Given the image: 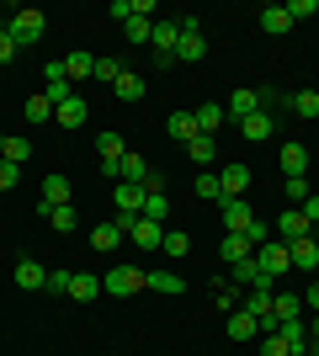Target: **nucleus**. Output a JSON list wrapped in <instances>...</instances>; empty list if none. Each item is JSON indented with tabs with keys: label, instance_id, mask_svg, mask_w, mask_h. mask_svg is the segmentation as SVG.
I'll list each match as a JSON object with an SVG mask.
<instances>
[{
	"label": "nucleus",
	"instance_id": "obj_25",
	"mask_svg": "<svg viewBox=\"0 0 319 356\" xmlns=\"http://www.w3.org/2000/svg\"><path fill=\"white\" fill-rule=\"evenodd\" d=\"M288 27H293L288 6H261V32H272V38H282Z\"/></svg>",
	"mask_w": 319,
	"mask_h": 356
},
{
	"label": "nucleus",
	"instance_id": "obj_38",
	"mask_svg": "<svg viewBox=\"0 0 319 356\" xmlns=\"http://www.w3.org/2000/svg\"><path fill=\"white\" fill-rule=\"evenodd\" d=\"M197 197H202V202H213V208L224 202V186H218V176H213V170H197Z\"/></svg>",
	"mask_w": 319,
	"mask_h": 356
},
{
	"label": "nucleus",
	"instance_id": "obj_7",
	"mask_svg": "<svg viewBox=\"0 0 319 356\" xmlns=\"http://www.w3.org/2000/svg\"><path fill=\"white\" fill-rule=\"evenodd\" d=\"M256 261L266 266V277H288V271H293V255H288L282 239H266V245L256 250Z\"/></svg>",
	"mask_w": 319,
	"mask_h": 356
},
{
	"label": "nucleus",
	"instance_id": "obj_31",
	"mask_svg": "<svg viewBox=\"0 0 319 356\" xmlns=\"http://www.w3.org/2000/svg\"><path fill=\"white\" fill-rule=\"evenodd\" d=\"M117 239H122V229H117V218H112V223H101V229H91V250L112 255V250H117Z\"/></svg>",
	"mask_w": 319,
	"mask_h": 356
},
{
	"label": "nucleus",
	"instance_id": "obj_26",
	"mask_svg": "<svg viewBox=\"0 0 319 356\" xmlns=\"http://www.w3.org/2000/svg\"><path fill=\"white\" fill-rule=\"evenodd\" d=\"M165 134L176 138V144H192V138H197V118H192V112H170Z\"/></svg>",
	"mask_w": 319,
	"mask_h": 356
},
{
	"label": "nucleus",
	"instance_id": "obj_53",
	"mask_svg": "<svg viewBox=\"0 0 319 356\" xmlns=\"http://www.w3.org/2000/svg\"><path fill=\"white\" fill-rule=\"evenodd\" d=\"M314 282H319V261H314Z\"/></svg>",
	"mask_w": 319,
	"mask_h": 356
},
{
	"label": "nucleus",
	"instance_id": "obj_8",
	"mask_svg": "<svg viewBox=\"0 0 319 356\" xmlns=\"http://www.w3.org/2000/svg\"><path fill=\"white\" fill-rule=\"evenodd\" d=\"M96 154H101V176L117 181V165H122V154H128V144H122L117 134H101L96 138Z\"/></svg>",
	"mask_w": 319,
	"mask_h": 356
},
{
	"label": "nucleus",
	"instance_id": "obj_22",
	"mask_svg": "<svg viewBox=\"0 0 319 356\" xmlns=\"http://www.w3.org/2000/svg\"><path fill=\"white\" fill-rule=\"evenodd\" d=\"M218 255H224V266H240V261H250V255H256V245H250L245 234H224Z\"/></svg>",
	"mask_w": 319,
	"mask_h": 356
},
{
	"label": "nucleus",
	"instance_id": "obj_13",
	"mask_svg": "<svg viewBox=\"0 0 319 356\" xmlns=\"http://www.w3.org/2000/svg\"><path fill=\"white\" fill-rule=\"evenodd\" d=\"M16 287H22V293H38V287H48V266H38L32 255H22V261H16Z\"/></svg>",
	"mask_w": 319,
	"mask_h": 356
},
{
	"label": "nucleus",
	"instance_id": "obj_39",
	"mask_svg": "<svg viewBox=\"0 0 319 356\" xmlns=\"http://www.w3.org/2000/svg\"><path fill=\"white\" fill-rule=\"evenodd\" d=\"M149 32H154L149 16H128V22H122V38H128V43H149Z\"/></svg>",
	"mask_w": 319,
	"mask_h": 356
},
{
	"label": "nucleus",
	"instance_id": "obj_14",
	"mask_svg": "<svg viewBox=\"0 0 319 356\" xmlns=\"http://www.w3.org/2000/svg\"><path fill=\"white\" fill-rule=\"evenodd\" d=\"M59 70H64V80H69V86H80V80H91V70H96V54H64L59 59Z\"/></svg>",
	"mask_w": 319,
	"mask_h": 356
},
{
	"label": "nucleus",
	"instance_id": "obj_10",
	"mask_svg": "<svg viewBox=\"0 0 319 356\" xmlns=\"http://www.w3.org/2000/svg\"><path fill=\"white\" fill-rule=\"evenodd\" d=\"M250 112H261V90H245V86H240V90H234V96L224 102V118L234 122V128H240V122L250 118Z\"/></svg>",
	"mask_w": 319,
	"mask_h": 356
},
{
	"label": "nucleus",
	"instance_id": "obj_34",
	"mask_svg": "<svg viewBox=\"0 0 319 356\" xmlns=\"http://www.w3.org/2000/svg\"><path fill=\"white\" fill-rule=\"evenodd\" d=\"M22 112H27L32 128H38V122H54V102H48L43 90H38V96H27V106H22Z\"/></svg>",
	"mask_w": 319,
	"mask_h": 356
},
{
	"label": "nucleus",
	"instance_id": "obj_45",
	"mask_svg": "<svg viewBox=\"0 0 319 356\" xmlns=\"http://www.w3.org/2000/svg\"><path fill=\"white\" fill-rule=\"evenodd\" d=\"M16 54H22V48H16V43H11V32L0 27V64H11V59H16Z\"/></svg>",
	"mask_w": 319,
	"mask_h": 356
},
{
	"label": "nucleus",
	"instance_id": "obj_16",
	"mask_svg": "<svg viewBox=\"0 0 319 356\" xmlns=\"http://www.w3.org/2000/svg\"><path fill=\"white\" fill-rule=\"evenodd\" d=\"M112 197H117V218H138V213H144V186L117 181V186H112Z\"/></svg>",
	"mask_w": 319,
	"mask_h": 356
},
{
	"label": "nucleus",
	"instance_id": "obj_24",
	"mask_svg": "<svg viewBox=\"0 0 319 356\" xmlns=\"http://www.w3.org/2000/svg\"><path fill=\"white\" fill-rule=\"evenodd\" d=\"M192 118H197V134H208V138H213V134H218V128L229 122V118H224V106H218V102H202L197 112H192Z\"/></svg>",
	"mask_w": 319,
	"mask_h": 356
},
{
	"label": "nucleus",
	"instance_id": "obj_6",
	"mask_svg": "<svg viewBox=\"0 0 319 356\" xmlns=\"http://www.w3.org/2000/svg\"><path fill=\"white\" fill-rule=\"evenodd\" d=\"M218 218H224L229 234H245V229L256 223V213H250V202H245V197H224V202H218Z\"/></svg>",
	"mask_w": 319,
	"mask_h": 356
},
{
	"label": "nucleus",
	"instance_id": "obj_27",
	"mask_svg": "<svg viewBox=\"0 0 319 356\" xmlns=\"http://www.w3.org/2000/svg\"><path fill=\"white\" fill-rule=\"evenodd\" d=\"M288 255H293V271H314L319 245H314V239H293V245H288Z\"/></svg>",
	"mask_w": 319,
	"mask_h": 356
},
{
	"label": "nucleus",
	"instance_id": "obj_30",
	"mask_svg": "<svg viewBox=\"0 0 319 356\" xmlns=\"http://www.w3.org/2000/svg\"><path fill=\"white\" fill-rule=\"evenodd\" d=\"M288 112H298V118L314 122L319 118V90H293V96H288Z\"/></svg>",
	"mask_w": 319,
	"mask_h": 356
},
{
	"label": "nucleus",
	"instance_id": "obj_1",
	"mask_svg": "<svg viewBox=\"0 0 319 356\" xmlns=\"http://www.w3.org/2000/svg\"><path fill=\"white\" fill-rule=\"evenodd\" d=\"M101 293H112V298L149 293V271L144 266H112V271H101Z\"/></svg>",
	"mask_w": 319,
	"mask_h": 356
},
{
	"label": "nucleus",
	"instance_id": "obj_12",
	"mask_svg": "<svg viewBox=\"0 0 319 356\" xmlns=\"http://www.w3.org/2000/svg\"><path fill=\"white\" fill-rule=\"evenodd\" d=\"M69 197H75V186H69V176H59V170H54V176H43V197H38L43 208H64Z\"/></svg>",
	"mask_w": 319,
	"mask_h": 356
},
{
	"label": "nucleus",
	"instance_id": "obj_44",
	"mask_svg": "<svg viewBox=\"0 0 319 356\" xmlns=\"http://www.w3.org/2000/svg\"><path fill=\"white\" fill-rule=\"evenodd\" d=\"M16 176H22V165L0 160V192H11V186H16Z\"/></svg>",
	"mask_w": 319,
	"mask_h": 356
},
{
	"label": "nucleus",
	"instance_id": "obj_29",
	"mask_svg": "<svg viewBox=\"0 0 319 356\" xmlns=\"http://www.w3.org/2000/svg\"><path fill=\"white\" fill-rule=\"evenodd\" d=\"M186 154H192V165H197V170H208V165L218 160V144H213L208 134H197L192 144H186Z\"/></svg>",
	"mask_w": 319,
	"mask_h": 356
},
{
	"label": "nucleus",
	"instance_id": "obj_48",
	"mask_svg": "<svg viewBox=\"0 0 319 356\" xmlns=\"http://www.w3.org/2000/svg\"><path fill=\"white\" fill-rule=\"evenodd\" d=\"M304 309H314V314H319V282H314V287L304 293Z\"/></svg>",
	"mask_w": 319,
	"mask_h": 356
},
{
	"label": "nucleus",
	"instance_id": "obj_17",
	"mask_svg": "<svg viewBox=\"0 0 319 356\" xmlns=\"http://www.w3.org/2000/svg\"><path fill=\"white\" fill-rule=\"evenodd\" d=\"M64 298H75V303L101 298V277H96V271H69V293H64Z\"/></svg>",
	"mask_w": 319,
	"mask_h": 356
},
{
	"label": "nucleus",
	"instance_id": "obj_52",
	"mask_svg": "<svg viewBox=\"0 0 319 356\" xmlns=\"http://www.w3.org/2000/svg\"><path fill=\"white\" fill-rule=\"evenodd\" d=\"M309 356H319V346H309Z\"/></svg>",
	"mask_w": 319,
	"mask_h": 356
},
{
	"label": "nucleus",
	"instance_id": "obj_5",
	"mask_svg": "<svg viewBox=\"0 0 319 356\" xmlns=\"http://www.w3.org/2000/svg\"><path fill=\"white\" fill-rule=\"evenodd\" d=\"M176 27H181V43H176V64H181V59H202V54H208V43H202L197 16H176Z\"/></svg>",
	"mask_w": 319,
	"mask_h": 356
},
{
	"label": "nucleus",
	"instance_id": "obj_21",
	"mask_svg": "<svg viewBox=\"0 0 319 356\" xmlns=\"http://www.w3.org/2000/svg\"><path fill=\"white\" fill-rule=\"evenodd\" d=\"M218 186H224V197H245V186H250V170H245V160L224 165V170H218Z\"/></svg>",
	"mask_w": 319,
	"mask_h": 356
},
{
	"label": "nucleus",
	"instance_id": "obj_4",
	"mask_svg": "<svg viewBox=\"0 0 319 356\" xmlns=\"http://www.w3.org/2000/svg\"><path fill=\"white\" fill-rule=\"evenodd\" d=\"M149 43H154V64L165 70V64H176V43H181V27L160 16V22H154V32H149Z\"/></svg>",
	"mask_w": 319,
	"mask_h": 356
},
{
	"label": "nucleus",
	"instance_id": "obj_32",
	"mask_svg": "<svg viewBox=\"0 0 319 356\" xmlns=\"http://www.w3.org/2000/svg\"><path fill=\"white\" fill-rule=\"evenodd\" d=\"M138 218L165 223V218H170V197H165V192H144V213H138Z\"/></svg>",
	"mask_w": 319,
	"mask_h": 356
},
{
	"label": "nucleus",
	"instance_id": "obj_51",
	"mask_svg": "<svg viewBox=\"0 0 319 356\" xmlns=\"http://www.w3.org/2000/svg\"><path fill=\"white\" fill-rule=\"evenodd\" d=\"M309 239H314V245H319V223H314V234H309Z\"/></svg>",
	"mask_w": 319,
	"mask_h": 356
},
{
	"label": "nucleus",
	"instance_id": "obj_23",
	"mask_svg": "<svg viewBox=\"0 0 319 356\" xmlns=\"http://www.w3.org/2000/svg\"><path fill=\"white\" fill-rule=\"evenodd\" d=\"M272 128H277V118H272V112H250V118L240 122V134L250 138V144H261V138H272Z\"/></svg>",
	"mask_w": 319,
	"mask_h": 356
},
{
	"label": "nucleus",
	"instance_id": "obj_43",
	"mask_svg": "<svg viewBox=\"0 0 319 356\" xmlns=\"http://www.w3.org/2000/svg\"><path fill=\"white\" fill-rule=\"evenodd\" d=\"M245 239H250V245H256V250H261V245H266V239H272V223H250V229H245Z\"/></svg>",
	"mask_w": 319,
	"mask_h": 356
},
{
	"label": "nucleus",
	"instance_id": "obj_40",
	"mask_svg": "<svg viewBox=\"0 0 319 356\" xmlns=\"http://www.w3.org/2000/svg\"><path fill=\"white\" fill-rule=\"evenodd\" d=\"M117 74H122V64H117V59H96L91 80H101V86H117Z\"/></svg>",
	"mask_w": 319,
	"mask_h": 356
},
{
	"label": "nucleus",
	"instance_id": "obj_15",
	"mask_svg": "<svg viewBox=\"0 0 319 356\" xmlns=\"http://www.w3.org/2000/svg\"><path fill=\"white\" fill-rule=\"evenodd\" d=\"M277 165H282V176H288V181L309 176V149H304V144H282V154H277Z\"/></svg>",
	"mask_w": 319,
	"mask_h": 356
},
{
	"label": "nucleus",
	"instance_id": "obj_2",
	"mask_svg": "<svg viewBox=\"0 0 319 356\" xmlns=\"http://www.w3.org/2000/svg\"><path fill=\"white\" fill-rule=\"evenodd\" d=\"M43 27H48L43 11H16L11 22H6V32H11V43H16V48H32L38 38H43Z\"/></svg>",
	"mask_w": 319,
	"mask_h": 356
},
{
	"label": "nucleus",
	"instance_id": "obj_50",
	"mask_svg": "<svg viewBox=\"0 0 319 356\" xmlns=\"http://www.w3.org/2000/svg\"><path fill=\"white\" fill-rule=\"evenodd\" d=\"M6 138H11V134H0V154H6Z\"/></svg>",
	"mask_w": 319,
	"mask_h": 356
},
{
	"label": "nucleus",
	"instance_id": "obj_46",
	"mask_svg": "<svg viewBox=\"0 0 319 356\" xmlns=\"http://www.w3.org/2000/svg\"><path fill=\"white\" fill-rule=\"evenodd\" d=\"M48 293H69V271H48Z\"/></svg>",
	"mask_w": 319,
	"mask_h": 356
},
{
	"label": "nucleus",
	"instance_id": "obj_47",
	"mask_svg": "<svg viewBox=\"0 0 319 356\" xmlns=\"http://www.w3.org/2000/svg\"><path fill=\"white\" fill-rule=\"evenodd\" d=\"M304 213H309V223H319V192H314V197L304 202Z\"/></svg>",
	"mask_w": 319,
	"mask_h": 356
},
{
	"label": "nucleus",
	"instance_id": "obj_28",
	"mask_svg": "<svg viewBox=\"0 0 319 356\" xmlns=\"http://www.w3.org/2000/svg\"><path fill=\"white\" fill-rule=\"evenodd\" d=\"M149 293L181 298V293H186V277H176V271H149Z\"/></svg>",
	"mask_w": 319,
	"mask_h": 356
},
{
	"label": "nucleus",
	"instance_id": "obj_36",
	"mask_svg": "<svg viewBox=\"0 0 319 356\" xmlns=\"http://www.w3.org/2000/svg\"><path fill=\"white\" fill-rule=\"evenodd\" d=\"M112 96H122V102H144V80L122 70V74H117V86H112Z\"/></svg>",
	"mask_w": 319,
	"mask_h": 356
},
{
	"label": "nucleus",
	"instance_id": "obj_20",
	"mask_svg": "<svg viewBox=\"0 0 319 356\" xmlns=\"http://www.w3.org/2000/svg\"><path fill=\"white\" fill-rule=\"evenodd\" d=\"M149 176H154V170H149V160L128 149V154H122V165H117V181H128V186H144Z\"/></svg>",
	"mask_w": 319,
	"mask_h": 356
},
{
	"label": "nucleus",
	"instance_id": "obj_18",
	"mask_svg": "<svg viewBox=\"0 0 319 356\" xmlns=\"http://www.w3.org/2000/svg\"><path fill=\"white\" fill-rule=\"evenodd\" d=\"M229 341H261V319H256V314H245V309H234V314H229Z\"/></svg>",
	"mask_w": 319,
	"mask_h": 356
},
{
	"label": "nucleus",
	"instance_id": "obj_49",
	"mask_svg": "<svg viewBox=\"0 0 319 356\" xmlns=\"http://www.w3.org/2000/svg\"><path fill=\"white\" fill-rule=\"evenodd\" d=\"M309 346H319V314H314V325H309Z\"/></svg>",
	"mask_w": 319,
	"mask_h": 356
},
{
	"label": "nucleus",
	"instance_id": "obj_9",
	"mask_svg": "<svg viewBox=\"0 0 319 356\" xmlns=\"http://www.w3.org/2000/svg\"><path fill=\"white\" fill-rule=\"evenodd\" d=\"M272 229H282V245H293V239H309V234H314V223H309L304 208H282V218H277Z\"/></svg>",
	"mask_w": 319,
	"mask_h": 356
},
{
	"label": "nucleus",
	"instance_id": "obj_33",
	"mask_svg": "<svg viewBox=\"0 0 319 356\" xmlns=\"http://www.w3.org/2000/svg\"><path fill=\"white\" fill-rule=\"evenodd\" d=\"M160 250H165L170 261H186V255H192V239H186L181 229H165V239H160Z\"/></svg>",
	"mask_w": 319,
	"mask_h": 356
},
{
	"label": "nucleus",
	"instance_id": "obj_19",
	"mask_svg": "<svg viewBox=\"0 0 319 356\" xmlns=\"http://www.w3.org/2000/svg\"><path fill=\"white\" fill-rule=\"evenodd\" d=\"M128 239H133L138 250H160L165 229H160V223H149V218H133V223H128Z\"/></svg>",
	"mask_w": 319,
	"mask_h": 356
},
{
	"label": "nucleus",
	"instance_id": "obj_35",
	"mask_svg": "<svg viewBox=\"0 0 319 356\" xmlns=\"http://www.w3.org/2000/svg\"><path fill=\"white\" fill-rule=\"evenodd\" d=\"M272 314L277 319H298V314H304V298L298 293H272Z\"/></svg>",
	"mask_w": 319,
	"mask_h": 356
},
{
	"label": "nucleus",
	"instance_id": "obj_42",
	"mask_svg": "<svg viewBox=\"0 0 319 356\" xmlns=\"http://www.w3.org/2000/svg\"><path fill=\"white\" fill-rule=\"evenodd\" d=\"M213 298H218V309H240V287H234V282H218Z\"/></svg>",
	"mask_w": 319,
	"mask_h": 356
},
{
	"label": "nucleus",
	"instance_id": "obj_37",
	"mask_svg": "<svg viewBox=\"0 0 319 356\" xmlns=\"http://www.w3.org/2000/svg\"><path fill=\"white\" fill-rule=\"evenodd\" d=\"M38 218H48L54 229H75V202H64V208H43L38 202Z\"/></svg>",
	"mask_w": 319,
	"mask_h": 356
},
{
	"label": "nucleus",
	"instance_id": "obj_41",
	"mask_svg": "<svg viewBox=\"0 0 319 356\" xmlns=\"http://www.w3.org/2000/svg\"><path fill=\"white\" fill-rule=\"evenodd\" d=\"M27 154H32V144H27V138H6V154H0V160H11V165H27Z\"/></svg>",
	"mask_w": 319,
	"mask_h": 356
},
{
	"label": "nucleus",
	"instance_id": "obj_11",
	"mask_svg": "<svg viewBox=\"0 0 319 356\" xmlns=\"http://www.w3.org/2000/svg\"><path fill=\"white\" fill-rule=\"evenodd\" d=\"M85 118H91V106L80 102V90L69 96V102H59V106H54V122H59V128H69V134H75V128H80Z\"/></svg>",
	"mask_w": 319,
	"mask_h": 356
},
{
	"label": "nucleus",
	"instance_id": "obj_3",
	"mask_svg": "<svg viewBox=\"0 0 319 356\" xmlns=\"http://www.w3.org/2000/svg\"><path fill=\"white\" fill-rule=\"evenodd\" d=\"M229 282L240 287V293H250V287H266V293H277V277H266V266H261L256 255H250V261H240V266H229Z\"/></svg>",
	"mask_w": 319,
	"mask_h": 356
}]
</instances>
